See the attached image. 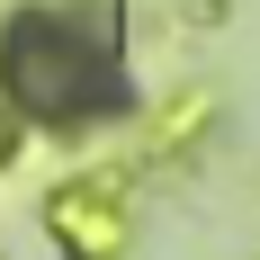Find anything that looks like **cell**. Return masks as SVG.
<instances>
[{
	"instance_id": "1",
	"label": "cell",
	"mask_w": 260,
	"mask_h": 260,
	"mask_svg": "<svg viewBox=\"0 0 260 260\" xmlns=\"http://www.w3.org/2000/svg\"><path fill=\"white\" fill-rule=\"evenodd\" d=\"M45 224H54V242H63L72 260H108L117 242H126V198H117L108 180H72V188H54Z\"/></svg>"
}]
</instances>
